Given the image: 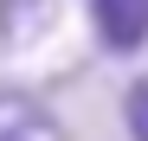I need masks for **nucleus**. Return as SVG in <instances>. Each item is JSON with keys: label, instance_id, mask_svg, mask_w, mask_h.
Wrapping results in <instances>:
<instances>
[{"label": "nucleus", "instance_id": "obj_1", "mask_svg": "<svg viewBox=\"0 0 148 141\" xmlns=\"http://www.w3.org/2000/svg\"><path fill=\"white\" fill-rule=\"evenodd\" d=\"M0 141H71L58 109L19 83H0Z\"/></svg>", "mask_w": 148, "mask_h": 141}, {"label": "nucleus", "instance_id": "obj_2", "mask_svg": "<svg viewBox=\"0 0 148 141\" xmlns=\"http://www.w3.org/2000/svg\"><path fill=\"white\" fill-rule=\"evenodd\" d=\"M90 7V32L110 58H129L148 45V0H84Z\"/></svg>", "mask_w": 148, "mask_h": 141}, {"label": "nucleus", "instance_id": "obj_3", "mask_svg": "<svg viewBox=\"0 0 148 141\" xmlns=\"http://www.w3.org/2000/svg\"><path fill=\"white\" fill-rule=\"evenodd\" d=\"M58 0H0V52H26L52 32Z\"/></svg>", "mask_w": 148, "mask_h": 141}, {"label": "nucleus", "instance_id": "obj_4", "mask_svg": "<svg viewBox=\"0 0 148 141\" xmlns=\"http://www.w3.org/2000/svg\"><path fill=\"white\" fill-rule=\"evenodd\" d=\"M122 128H129V141H148V77L122 90Z\"/></svg>", "mask_w": 148, "mask_h": 141}]
</instances>
